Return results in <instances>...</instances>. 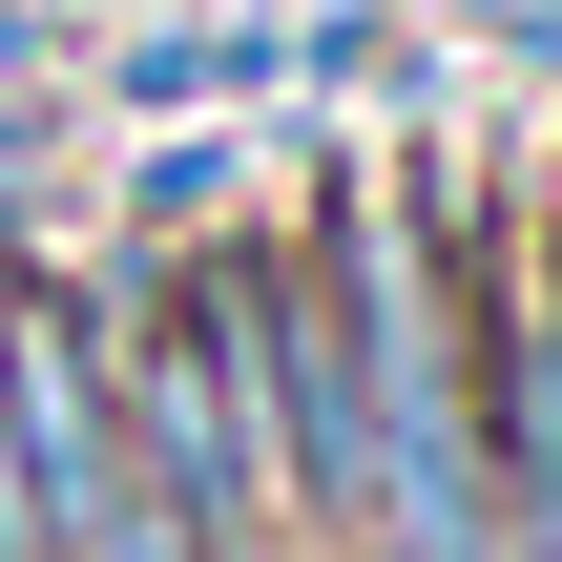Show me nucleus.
<instances>
[{
    "label": "nucleus",
    "mask_w": 562,
    "mask_h": 562,
    "mask_svg": "<svg viewBox=\"0 0 562 562\" xmlns=\"http://www.w3.org/2000/svg\"><path fill=\"white\" fill-rule=\"evenodd\" d=\"M334 355H355V562H501L480 521V313H459V188L375 167L313 209Z\"/></svg>",
    "instance_id": "nucleus-1"
},
{
    "label": "nucleus",
    "mask_w": 562,
    "mask_h": 562,
    "mask_svg": "<svg viewBox=\"0 0 562 562\" xmlns=\"http://www.w3.org/2000/svg\"><path fill=\"white\" fill-rule=\"evenodd\" d=\"M0 438H21L42 562H188L146 438H125V355H104V292H83V271H21V292H0Z\"/></svg>",
    "instance_id": "nucleus-2"
}]
</instances>
